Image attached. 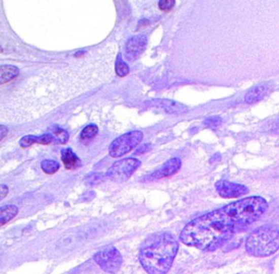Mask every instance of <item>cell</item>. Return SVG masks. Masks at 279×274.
I'll return each instance as SVG.
<instances>
[{"label": "cell", "mask_w": 279, "mask_h": 274, "mask_svg": "<svg viewBox=\"0 0 279 274\" xmlns=\"http://www.w3.org/2000/svg\"><path fill=\"white\" fill-rule=\"evenodd\" d=\"M215 187L217 192L219 193V196L227 199L238 198L249 192L248 187H246L245 185L226 182V180H220V182H217Z\"/></svg>", "instance_id": "8"}, {"label": "cell", "mask_w": 279, "mask_h": 274, "mask_svg": "<svg viewBox=\"0 0 279 274\" xmlns=\"http://www.w3.org/2000/svg\"><path fill=\"white\" fill-rule=\"evenodd\" d=\"M19 210L16 206H6L3 207L2 210H0V224L4 226L6 223L11 221L14 216L18 214Z\"/></svg>", "instance_id": "15"}, {"label": "cell", "mask_w": 279, "mask_h": 274, "mask_svg": "<svg viewBox=\"0 0 279 274\" xmlns=\"http://www.w3.org/2000/svg\"><path fill=\"white\" fill-rule=\"evenodd\" d=\"M115 70L117 72V75L119 77H126L129 74V67L128 64L122 61L121 59H118L116 61V66H115Z\"/></svg>", "instance_id": "18"}, {"label": "cell", "mask_w": 279, "mask_h": 274, "mask_svg": "<svg viewBox=\"0 0 279 274\" xmlns=\"http://www.w3.org/2000/svg\"><path fill=\"white\" fill-rule=\"evenodd\" d=\"M154 104H155V106L161 108V110L165 111L166 113H169V114H182L188 111L187 107L169 99H158V100H155Z\"/></svg>", "instance_id": "12"}, {"label": "cell", "mask_w": 279, "mask_h": 274, "mask_svg": "<svg viewBox=\"0 0 279 274\" xmlns=\"http://www.w3.org/2000/svg\"><path fill=\"white\" fill-rule=\"evenodd\" d=\"M140 165H141V162L137 158H124V160L116 162L108 169L106 177L116 183L124 182L131 177Z\"/></svg>", "instance_id": "6"}, {"label": "cell", "mask_w": 279, "mask_h": 274, "mask_svg": "<svg viewBox=\"0 0 279 274\" xmlns=\"http://www.w3.org/2000/svg\"><path fill=\"white\" fill-rule=\"evenodd\" d=\"M8 192H9L8 187H7L6 185H2V199H4Z\"/></svg>", "instance_id": "23"}, {"label": "cell", "mask_w": 279, "mask_h": 274, "mask_svg": "<svg viewBox=\"0 0 279 274\" xmlns=\"http://www.w3.org/2000/svg\"><path fill=\"white\" fill-rule=\"evenodd\" d=\"M61 160L67 169H75L80 166L79 157L75 154L71 149H64L61 152Z\"/></svg>", "instance_id": "13"}, {"label": "cell", "mask_w": 279, "mask_h": 274, "mask_svg": "<svg viewBox=\"0 0 279 274\" xmlns=\"http://www.w3.org/2000/svg\"><path fill=\"white\" fill-rule=\"evenodd\" d=\"M246 250L254 257H269L279 250V229L263 226L248 236Z\"/></svg>", "instance_id": "3"}, {"label": "cell", "mask_w": 279, "mask_h": 274, "mask_svg": "<svg viewBox=\"0 0 279 274\" xmlns=\"http://www.w3.org/2000/svg\"><path fill=\"white\" fill-rule=\"evenodd\" d=\"M0 75H2L0 83L4 85L5 83L9 82L12 79L19 76V69L17 67L11 66V64H3L2 68H0Z\"/></svg>", "instance_id": "14"}, {"label": "cell", "mask_w": 279, "mask_h": 274, "mask_svg": "<svg viewBox=\"0 0 279 274\" xmlns=\"http://www.w3.org/2000/svg\"><path fill=\"white\" fill-rule=\"evenodd\" d=\"M220 121L222 120H220V118H218V117H212L207 120H205V124L210 127H216V126L220 125Z\"/></svg>", "instance_id": "21"}, {"label": "cell", "mask_w": 279, "mask_h": 274, "mask_svg": "<svg viewBox=\"0 0 279 274\" xmlns=\"http://www.w3.org/2000/svg\"><path fill=\"white\" fill-rule=\"evenodd\" d=\"M178 249V239L171 233H155L142 243L138 260L149 274H166L171 268Z\"/></svg>", "instance_id": "2"}, {"label": "cell", "mask_w": 279, "mask_h": 274, "mask_svg": "<svg viewBox=\"0 0 279 274\" xmlns=\"http://www.w3.org/2000/svg\"><path fill=\"white\" fill-rule=\"evenodd\" d=\"M268 130L271 132H279V119L275 120L274 122H270Z\"/></svg>", "instance_id": "22"}, {"label": "cell", "mask_w": 279, "mask_h": 274, "mask_svg": "<svg viewBox=\"0 0 279 274\" xmlns=\"http://www.w3.org/2000/svg\"><path fill=\"white\" fill-rule=\"evenodd\" d=\"M60 165L55 160H45L42 162V168L43 170L48 175H53L59 169Z\"/></svg>", "instance_id": "16"}, {"label": "cell", "mask_w": 279, "mask_h": 274, "mask_svg": "<svg viewBox=\"0 0 279 274\" xmlns=\"http://www.w3.org/2000/svg\"><path fill=\"white\" fill-rule=\"evenodd\" d=\"M158 7L160 10L169 11L175 7V2L173 0H161V2L158 3Z\"/></svg>", "instance_id": "20"}, {"label": "cell", "mask_w": 279, "mask_h": 274, "mask_svg": "<svg viewBox=\"0 0 279 274\" xmlns=\"http://www.w3.org/2000/svg\"><path fill=\"white\" fill-rule=\"evenodd\" d=\"M54 142H57V139L56 136L50 134V133H46V134H43V135H40V136H35V135H26V136H23V138L21 139L20 141V146L22 148H27L32 146V144H50V143H54Z\"/></svg>", "instance_id": "11"}, {"label": "cell", "mask_w": 279, "mask_h": 274, "mask_svg": "<svg viewBox=\"0 0 279 274\" xmlns=\"http://www.w3.org/2000/svg\"><path fill=\"white\" fill-rule=\"evenodd\" d=\"M143 139L142 131H131L117 138L109 147V155L112 157H121L133 150Z\"/></svg>", "instance_id": "5"}, {"label": "cell", "mask_w": 279, "mask_h": 274, "mask_svg": "<svg viewBox=\"0 0 279 274\" xmlns=\"http://www.w3.org/2000/svg\"><path fill=\"white\" fill-rule=\"evenodd\" d=\"M94 260L101 270L107 273H117L122 265V256L120 251L114 246H107L94 255Z\"/></svg>", "instance_id": "4"}, {"label": "cell", "mask_w": 279, "mask_h": 274, "mask_svg": "<svg viewBox=\"0 0 279 274\" xmlns=\"http://www.w3.org/2000/svg\"><path fill=\"white\" fill-rule=\"evenodd\" d=\"M180 167H181L180 158H178V157L170 158V160L167 161L160 168L152 173V174L148 177V179L149 180H157V179H161L164 177L171 176V175L176 174V173L180 169Z\"/></svg>", "instance_id": "10"}, {"label": "cell", "mask_w": 279, "mask_h": 274, "mask_svg": "<svg viewBox=\"0 0 279 274\" xmlns=\"http://www.w3.org/2000/svg\"><path fill=\"white\" fill-rule=\"evenodd\" d=\"M267 208V201L258 196L236 201L188 223L180 233V239L191 247L215 250L230 239L240 227L258 221Z\"/></svg>", "instance_id": "1"}, {"label": "cell", "mask_w": 279, "mask_h": 274, "mask_svg": "<svg viewBox=\"0 0 279 274\" xmlns=\"http://www.w3.org/2000/svg\"><path fill=\"white\" fill-rule=\"evenodd\" d=\"M54 135L56 136V139L58 143H65L69 139V134L67 131L62 130V129H57L56 131H54Z\"/></svg>", "instance_id": "19"}, {"label": "cell", "mask_w": 279, "mask_h": 274, "mask_svg": "<svg viewBox=\"0 0 279 274\" xmlns=\"http://www.w3.org/2000/svg\"><path fill=\"white\" fill-rule=\"evenodd\" d=\"M98 129L95 125H90L85 127L81 132V140H91L97 134Z\"/></svg>", "instance_id": "17"}, {"label": "cell", "mask_w": 279, "mask_h": 274, "mask_svg": "<svg viewBox=\"0 0 279 274\" xmlns=\"http://www.w3.org/2000/svg\"><path fill=\"white\" fill-rule=\"evenodd\" d=\"M148 40L145 35H135L130 39L124 47V57L129 61L136 60L146 48Z\"/></svg>", "instance_id": "7"}, {"label": "cell", "mask_w": 279, "mask_h": 274, "mask_svg": "<svg viewBox=\"0 0 279 274\" xmlns=\"http://www.w3.org/2000/svg\"><path fill=\"white\" fill-rule=\"evenodd\" d=\"M7 131H8V130H7V127L3 125L2 126V140L5 139V135L7 134Z\"/></svg>", "instance_id": "24"}, {"label": "cell", "mask_w": 279, "mask_h": 274, "mask_svg": "<svg viewBox=\"0 0 279 274\" xmlns=\"http://www.w3.org/2000/svg\"><path fill=\"white\" fill-rule=\"evenodd\" d=\"M273 89H274L273 82H263L259 85H256L247 93L245 96V102L247 104L258 103L266 95H268L269 93H271Z\"/></svg>", "instance_id": "9"}]
</instances>
